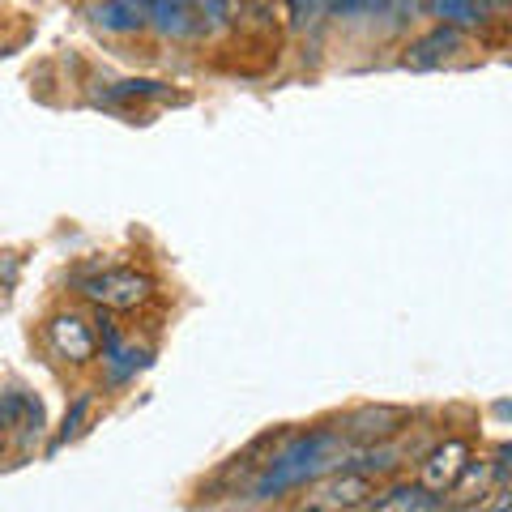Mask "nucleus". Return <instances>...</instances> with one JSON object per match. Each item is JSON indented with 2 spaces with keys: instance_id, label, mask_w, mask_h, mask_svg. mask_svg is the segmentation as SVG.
I'll list each match as a JSON object with an SVG mask.
<instances>
[{
  "instance_id": "nucleus-1",
  "label": "nucleus",
  "mask_w": 512,
  "mask_h": 512,
  "mask_svg": "<svg viewBox=\"0 0 512 512\" xmlns=\"http://www.w3.org/2000/svg\"><path fill=\"white\" fill-rule=\"evenodd\" d=\"M342 453H346L342 431H308V436H295L274 457V466L252 483V500H274V495L286 491V487H303L320 474L338 470Z\"/></svg>"
},
{
  "instance_id": "nucleus-2",
  "label": "nucleus",
  "mask_w": 512,
  "mask_h": 512,
  "mask_svg": "<svg viewBox=\"0 0 512 512\" xmlns=\"http://www.w3.org/2000/svg\"><path fill=\"white\" fill-rule=\"evenodd\" d=\"M376 478L363 470H329L308 483L295 500V512H359L376 500Z\"/></svg>"
},
{
  "instance_id": "nucleus-3",
  "label": "nucleus",
  "mask_w": 512,
  "mask_h": 512,
  "mask_svg": "<svg viewBox=\"0 0 512 512\" xmlns=\"http://www.w3.org/2000/svg\"><path fill=\"white\" fill-rule=\"evenodd\" d=\"M227 18V0H150V26L167 39H205Z\"/></svg>"
},
{
  "instance_id": "nucleus-4",
  "label": "nucleus",
  "mask_w": 512,
  "mask_h": 512,
  "mask_svg": "<svg viewBox=\"0 0 512 512\" xmlns=\"http://www.w3.org/2000/svg\"><path fill=\"white\" fill-rule=\"evenodd\" d=\"M82 295H90L99 308H137L154 295V282L137 269H99L82 278Z\"/></svg>"
},
{
  "instance_id": "nucleus-5",
  "label": "nucleus",
  "mask_w": 512,
  "mask_h": 512,
  "mask_svg": "<svg viewBox=\"0 0 512 512\" xmlns=\"http://www.w3.org/2000/svg\"><path fill=\"white\" fill-rule=\"evenodd\" d=\"M470 461V444L466 440H444L440 448H431L427 461H423V474H419V487L431 495H448L457 491V478Z\"/></svg>"
},
{
  "instance_id": "nucleus-6",
  "label": "nucleus",
  "mask_w": 512,
  "mask_h": 512,
  "mask_svg": "<svg viewBox=\"0 0 512 512\" xmlns=\"http://www.w3.org/2000/svg\"><path fill=\"white\" fill-rule=\"evenodd\" d=\"M47 342H52L56 355L69 359V363L94 359V329L77 312H60V316L47 320Z\"/></svg>"
},
{
  "instance_id": "nucleus-7",
  "label": "nucleus",
  "mask_w": 512,
  "mask_h": 512,
  "mask_svg": "<svg viewBox=\"0 0 512 512\" xmlns=\"http://www.w3.org/2000/svg\"><path fill=\"white\" fill-rule=\"evenodd\" d=\"M453 52H461V30L436 26V30H427L423 39H414V43L406 47L402 64H406V69H440V64L453 56Z\"/></svg>"
},
{
  "instance_id": "nucleus-8",
  "label": "nucleus",
  "mask_w": 512,
  "mask_h": 512,
  "mask_svg": "<svg viewBox=\"0 0 512 512\" xmlns=\"http://www.w3.org/2000/svg\"><path fill=\"white\" fill-rule=\"evenodd\" d=\"M90 18L111 35H133V30L150 26V0H103V5H94Z\"/></svg>"
},
{
  "instance_id": "nucleus-9",
  "label": "nucleus",
  "mask_w": 512,
  "mask_h": 512,
  "mask_svg": "<svg viewBox=\"0 0 512 512\" xmlns=\"http://www.w3.org/2000/svg\"><path fill=\"white\" fill-rule=\"evenodd\" d=\"M431 18H440V26H453V30H470V26H483L491 18V9H500L504 0H423Z\"/></svg>"
},
{
  "instance_id": "nucleus-10",
  "label": "nucleus",
  "mask_w": 512,
  "mask_h": 512,
  "mask_svg": "<svg viewBox=\"0 0 512 512\" xmlns=\"http://www.w3.org/2000/svg\"><path fill=\"white\" fill-rule=\"evenodd\" d=\"M397 423H406L402 410H363L350 419V427L342 431V436H359V440H380L389 436V431H397Z\"/></svg>"
},
{
  "instance_id": "nucleus-11",
  "label": "nucleus",
  "mask_w": 512,
  "mask_h": 512,
  "mask_svg": "<svg viewBox=\"0 0 512 512\" xmlns=\"http://www.w3.org/2000/svg\"><path fill=\"white\" fill-rule=\"evenodd\" d=\"M103 359H107L111 380H128V376H137L141 367L150 363V355H141V350H124V342L107 346V350H103Z\"/></svg>"
},
{
  "instance_id": "nucleus-12",
  "label": "nucleus",
  "mask_w": 512,
  "mask_h": 512,
  "mask_svg": "<svg viewBox=\"0 0 512 512\" xmlns=\"http://www.w3.org/2000/svg\"><path fill=\"white\" fill-rule=\"evenodd\" d=\"M414 9H419V0H367L363 18H380L384 26H402Z\"/></svg>"
},
{
  "instance_id": "nucleus-13",
  "label": "nucleus",
  "mask_w": 512,
  "mask_h": 512,
  "mask_svg": "<svg viewBox=\"0 0 512 512\" xmlns=\"http://www.w3.org/2000/svg\"><path fill=\"white\" fill-rule=\"evenodd\" d=\"M167 94V86L163 82H120V86H111V90H103V99L107 103H124V99H163Z\"/></svg>"
},
{
  "instance_id": "nucleus-14",
  "label": "nucleus",
  "mask_w": 512,
  "mask_h": 512,
  "mask_svg": "<svg viewBox=\"0 0 512 512\" xmlns=\"http://www.w3.org/2000/svg\"><path fill=\"white\" fill-rule=\"evenodd\" d=\"M90 414V393H82L73 402V410L64 414V423H60V440H69V436H77V431H82V419Z\"/></svg>"
},
{
  "instance_id": "nucleus-15",
  "label": "nucleus",
  "mask_w": 512,
  "mask_h": 512,
  "mask_svg": "<svg viewBox=\"0 0 512 512\" xmlns=\"http://www.w3.org/2000/svg\"><path fill=\"white\" fill-rule=\"evenodd\" d=\"M325 9H329V18H342V22H355V18H363V9H367V0H325Z\"/></svg>"
},
{
  "instance_id": "nucleus-16",
  "label": "nucleus",
  "mask_w": 512,
  "mask_h": 512,
  "mask_svg": "<svg viewBox=\"0 0 512 512\" xmlns=\"http://www.w3.org/2000/svg\"><path fill=\"white\" fill-rule=\"evenodd\" d=\"M291 5H295V22H308V13H312L316 0H291Z\"/></svg>"
}]
</instances>
